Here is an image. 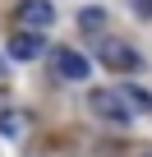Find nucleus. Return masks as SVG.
Instances as JSON below:
<instances>
[{
    "label": "nucleus",
    "mask_w": 152,
    "mask_h": 157,
    "mask_svg": "<svg viewBox=\"0 0 152 157\" xmlns=\"http://www.w3.org/2000/svg\"><path fill=\"white\" fill-rule=\"evenodd\" d=\"M92 111H97L102 120H111V125H129V120H134V111H129V102H124L120 88H97V93H92Z\"/></svg>",
    "instance_id": "f257e3e1"
},
{
    "label": "nucleus",
    "mask_w": 152,
    "mask_h": 157,
    "mask_svg": "<svg viewBox=\"0 0 152 157\" xmlns=\"http://www.w3.org/2000/svg\"><path fill=\"white\" fill-rule=\"evenodd\" d=\"M55 69H60V78H88L92 74V60L79 56V51H55Z\"/></svg>",
    "instance_id": "20e7f679"
},
{
    "label": "nucleus",
    "mask_w": 152,
    "mask_h": 157,
    "mask_svg": "<svg viewBox=\"0 0 152 157\" xmlns=\"http://www.w3.org/2000/svg\"><path fill=\"white\" fill-rule=\"evenodd\" d=\"M0 69H5V60H0Z\"/></svg>",
    "instance_id": "9d476101"
},
{
    "label": "nucleus",
    "mask_w": 152,
    "mask_h": 157,
    "mask_svg": "<svg viewBox=\"0 0 152 157\" xmlns=\"http://www.w3.org/2000/svg\"><path fill=\"white\" fill-rule=\"evenodd\" d=\"M14 19H19V23H23L28 33H46V28L55 23V10L46 5V0H19Z\"/></svg>",
    "instance_id": "f03ea898"
},
{
    "label": "nucleus",
    "mask_w": 152,
    "mask_h": 157,
    "mask_svg": "<svg viewBox=\"0 0 152 157\" xmlns=\"http://www.w3.org/2000/svg\"><path fill=\"white\" fill-rule=\"evenodd\" d=\"M102 23H106V10H83L79 14V28L83 33H102Z\"/></svg>",
    "instance_id": "6e6552de"
},
{
    "label": "nucleus",
    "mask_w": 152,
    "mask_h": 157,
    "mask_svg": "<svg viewBox=\"0 0 152 157\" xmlns=\"http://www.w3.org/2000/svg\"><path fill=\"white\" fill-rule=\"evenodd\" d=\"M28 129V116L23 111H5V116H0V134H5V139H19Z\"/></svg>",
    "instance_id": "0eeeda50"
},
{
    "label": "nucleus",
    "mask_w": 152,
    "mask_h": 157,
    "mask_svg": "<svg viewBox=\"0 0 152 157\" xmlns=\"http://www.w3.org/2000/svg\"><path fill=\"white\" fill-rule=\"evenodd\" d=\"M9 56L14 60H37L42 56V33H14L9 37Z\"/></svg>",
    "instance_id": "39448f33"
},
{
    "label": "nucleus",
    "mask_w": 152,
    "mask_h": 157,
    "mask_svg": "<svg viewBox=\"0 0 152 157\" xmlns=\"http://www.w3.org/2000/svg\"><path fill=\"white\" fill-rule=\"evenodd\" d=\"M102 65H106V69H124V74H129V69H138V65H143V56H138L129 42H102Z\"/></svg>",
    "instance_id": "7ed1b4c3"
},
{
    "label": "nucleus",
    "mask_w": 152,
    "mask_h": 157,
    "mask_svg": "<svg viewBox=\"0 0 152 157\" xmlns=\"http://www.w3.org/2000/svg\"><path fill=\"white\" fill-rule=\"evenodd\" d=\"M129 5H134V14H143V19L152 14V0H129Z\"/></svg>",
    "instance_id": "1a4fd4ad"
},
{
    "label": "nucleus",
    "mask_w": 152,
    "mask_h": 157,
    "mask_svg": "<svg viewBox=\"0 0 152 157\" xmlns=\"http://www.w3.org/2000/svg\"><path fill=\"white\" fill-rule=\"evenodd\" d=\"M120 93H124V102H129L134 116H152V93L147 88H120Z\"/></svg>",
    "instance_id": "423d86ee"
}]
</instances>
